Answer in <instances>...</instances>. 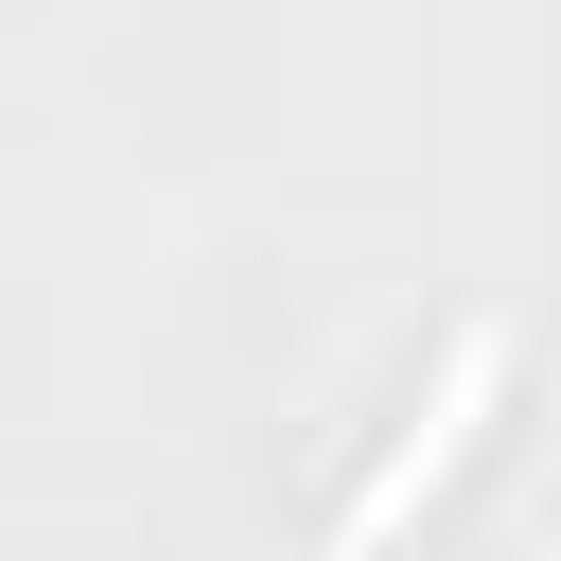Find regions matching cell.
Returning <instances> with one entry per match:
<instances>
[{"mask_svg": "<svg viewBox=\"0 0 561 561\" xmlns=\"http://www.w3.org/2000/svg\"><path fill=\"white\" fill-rule=\"evenodd\" d=\"M491 386H508V316H473V333H456V368H438V403H421V421L386 438V473H368V491L333 508V561H368V543H386V526H403V508H421V491H438V473L473 456V421H491Z\"/></svg>", "mask_w": 561, "mask_h": 561, "instance_id": "cell-1", "label": "cell"}]
</instances>
